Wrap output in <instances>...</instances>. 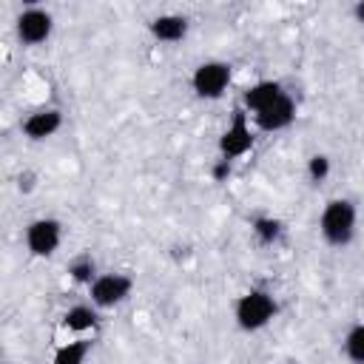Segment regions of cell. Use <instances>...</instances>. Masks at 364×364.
Masks as SVG:
<instances>
[{"label": "cell", "instance_id": "obj_11", "mask_svg": "<svg viewBox=\"0 0 364 364\" xmlns=\"http://www.w3.org/2000/svg\"><path fill=\"white\" fill-rule=\"evenodd\" d=\"M151 31L159 37V40H179L185 31H188V23L182 17H159L154 20Z\"/></svg>", "mask_w": 364, "mask_h": 364}, {"label": "cell", "instance_id": "obj_9", "mask_svg": "<svg viewBox=\"0 0 364 364\" xmlns=\"http://www.w3.org/2000/svg\"><path fill=\"white\" fill-rule=\"evenodd\" d=\"M60 128V114L57 111H37L31 114L26 122H23V131L31 136V139H43L48 134H54Z\"/></svg>", "mask_w": 364, "mask_h": 364}, {"label": "cell", "instance_id": "obj_14", "mask_svg": "<svg viewBox=\"0 0 364 364\" xmlns=\"http://www.w3.org/2000/svg\"><path fill=\"white\" fill-rule=\"evenodd\" d=\"M347 355H350L355 364H364V324L355 327V330L347 336Z\"/></svg>", "mask_w": 364, "mask_h": 364}, {"label": "cell", "instance_id": "obj_1", "mask_svg": "<svg viewBox=\"0 0 364 364\" xmlns=\"http://www.w3.org/2000/svg\"><path fill=\"white\" fill-rule=\"evenodd\" d=\"M353 222H355L353 205L344 202V199H336V202H330V205L324 208V213H321V233H324L327 242L344 245V242H350V236H353Z\"/></svg>", "mask_w": 364, "mask_h": 364}, {"label": "cell", "instance_id": "obj_19", "mask_svg": "<svg viewBox=\"0 0 364 364\" xmlns=\"http://www.w3.org/2000/svg\"><path fill=\"white\" fill-rule=\"evenodd\" d=\"M355 17L364 23V3H358V6H355Z\"/></svg>", "mask_w": 364, "mask_h": 364}, {"label": "cell", "instance_id": "obj_15", "mask_svg": "<svg viewBox=\"0 0 364 364\" xmlns=\"http://www.w3.org/2000/svg\"><path fill=\"white\" fill-rule=\"evenodd\" d=\"M256 233L264 239V242H273L279 236V222L276 219H259L256 222Z\"/></svg>", "mask_w": 364, "mask_h": 364}, {"label": "cell", "instance_id": "obj_8", "mask_svg": "<svg viewBox=\"0 0 364 364\" xmlns=\"http://www.w3.org/2000/svg\"><path fill=\"white\" fill-rule=\"evenodd\" d=\"M17 31H20V37H23L26 43H43V40L48 37V31H51V17H48L46 11L31 9V11H26V14L17 20Z\"/></svg>", "mask_w": 364, "mask_h": 364}, {"label": "cell", "instance_id": "obj_16", "mask_svg": "<svg viewBox=\"0 0 364 364\" xmlns=\"http://www.w3.org/2000/svg\"><path fill=\"white\" fill-rule=\"evenodd\" d=\"M71 273H74L77 282H88L91 273H94V262H91V259H80V262L71 267Z\"/></svg>", "mask_w": 364, "mask_h": 364}, {"label": "cell", "instance_id": "obj_17", "mask_svg": "<svg viewBox=\"0 0 364 364\" xmlns=\"http://www.w3.org/2000/svg\"><path fill=\"white\" fill-rule=\"evenodd\" d=\"M327 168H330L327 165V156H313L310 159V176L313 179H324L327 176Z\"/></svg>", "mask_w": 364, "mask_h": 364}, {"label": "cell", "instance_id": "obj_7", "mask_svg": "<svg viewBox=\"0 0 364 364\" xmlns=\"http://www.w3.org/2000/svg\"><path fill=\"white\" fill-rule=\"evenodd\" d=\"M290 119H293V100L284 97V94L256 114V122H259L264 131H279V128H284Z\"/></svg>", "mask_w": 364, "mask_h": 364}, {"label": "cell", "instance_id": "obj_5", "mask_svg": "<svg viewBox=\"0 0 364 364\" xmlns=\"http://www.w3.org/2000/svg\"><path fill=\"white\" fill-rule=\"evenodd\" d=\"M128 290H131V279H125V276H100L94 284H91V296H94V301L100 304V307H111V304H117V301H122L125 296H128Z\"/></svg>", "mask_w": 364, "mask_h": 364}, {"label": "cell", "instance_id": "obj_4", "mask_svg": "<svg viewBox=\"0 0 364 364\" xmlns=\"http://www.w3.org/2000/svg\"><path fill=\"white\" fill-rule=\"evenodd\" d=\"M26 242H28V250L34 256H48L60 242V225L54 219L31 222L28 230H26Z\"/></svg>", "mask_w": 364, "mask_h": 364}, {"label": "cell", "instance_id": "obj_3", "mask_svg": "<svg viewBox=\"0 0 364 364\" xmlns=\"http://www.w3.org/2000/svg\"><path fill=\"white\" fill-rule=\"evenodd\" d=\"M230 80V68L225 63H205L193 74V88L199 97H219Z\"/></svg>", "mask_w": 364, "mask_h": 364}, {"label": "cell", "instance_id": "obj_12", "mask_svg": "<svg viewBox=\"0 0 364 364\" xmlns=\"http://www.w3.org/2000/svg\"><path fill=\"white\" fill-rule=\"evenodd\" d=\"M85 353H88V344H85V341H74V344H65V347H60V350H57V355H54V364H82Z\"/></svg>", "mask_w": 364, "mask_h": 364}, {"label": "cell", "instance_id": "obj_13", "mask_svg": "<svg viewBox=\"0 0 364 364\" xmlns=\"http://www.w3.org/2000/svg\"><path fill=\"white\" fill-rule=\"evenodd\" d=\"M94 321H97V316L91 313V307H71L65 313V327H71V330H88V327H94Z\"/></svg>", "mask_w": 364, "mask_h": 364}, {"label": "cell", "instance_id": "obj_2", "mask_svg": "<svg viewBox=\"0 0 364 364\" xmlns=\"http://www.w3.org/2000/svg\"><path fill=\"white\" fill-rule=\"evenodd\" d=\"M273 313H276V304H273V299H270L267 293H262V290H253V293L242 296V301H239V307H236V318H239V324H242L245 330H256V327L267 324V318H270Z\"/></svg>", "mask_w": 364, "mask_h": 364}, {"label": "cell", "instance_id": "obj_10", "mask_svg": "<svg viewBox=\"0 0 364 364\" xmlns=\"http://www.w3.org/2000/svg\"><path fill=\"white\" fill-rule=\"evenodd\" d=\"M282 97V88H279V82H259V85H253L247 94H245V102L259 114L262 108H267L273 100H279Z\"/></svg>", "mask_w": 364, "mask_h": 364}, {"label": "cell", "instance_id": "obj_18", "mask_svg": "<svg viewBox=\"0 0 364 364\" xmlns=\"http://www.w3.org/2000/svg\"><path fill=\"white\" fill-rule=\"evenodd\" d=\"M228 171H230V168H228V159H225V162H222V165L216 168V179H222V176H225Z\"/></svg>", "mask_w": 364, "mask_h": 364}, {"label": "cell", "instance_id": "obj_6", "mask_svg": "<svg viewBox=\"0 0 364 364\" xmlns=\"http://www.w3.org/2000/svg\"><path fill=\"white\" fill-rule=\"evenodd\" d=\"M250 145H253V136H250V128H247V122H245V114H239V111H236V117H233V125H230V128L222 134V142H219V148H222L225 159H230V156H239V154H245Z\"/></svg>", "mask_w": 364, "mask_h": 364}]
</instances>
